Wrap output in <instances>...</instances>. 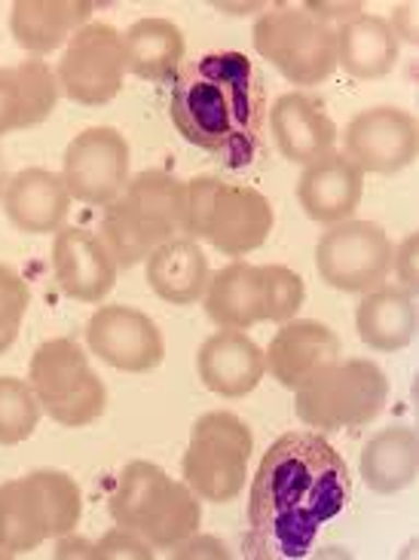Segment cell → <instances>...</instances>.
<instances>
[{
    "label": "cell",
    "instance_id": "obj_1",
    "mask_svg": "<svg viewBox=\"0 0 419 560\" xmlns=\"http://www.w3.org/2000/svg\"><path fill=\"white\" fill-rule=\"evenodd\" d=\"M352 475L344 454L322 432L294 429L260 456L248 490L245 555L252 560H298L313 551L322 527L344 515Z\"/></svg>",
    "mask_w": 419,
    "mask_h": 560
},
{
    "label": "cell",
    "instance_id": "obj_2",
    "mask_svg": "<svg viewBox=\"0 0 419 560\" xmlns=\"http://www.w3.org/2000/svg\"><path fill=\"white\" fill-rule=\"evenodd\" d=\"M168 117L187 144L230 168L252 166L264 151L270 117L264 74L236 49L184 61L172 77Z\"/></svg>",
    "mask_w": 419,
    "mask_h": 560
},
{
    "label": "cell",
    "instance_id": "obj_3",
    "mask_svg": "<svg viewBox=\"0 0 419 560\" xmlns=\"http://www.w3.org/2000/svg\"><path fill=\"white\" fill-rule=\"evenodd\" d=\"M187 224V182L163 168L129 178L120 199L105 206L102 243L120 270H132L156 245L175 240Z\"/></svg>",
    "mask_w": 419,
    "mask_h": 560
},
{
    "label": "cell",
    "instance_id": "obj_4",
    "mask_svg": "<svg viewBox=\"0 0 419 560\" xmlns=\"http://www.w3.org/2000/svg\"><path fill=\"white\" fill-rule=\"evenodd\" d=\"M107 509L114 524L141 533L150 546L163 551L194 536L202 524V500L148 459H136L120 471Z\"/></svg>",
    "mask_w": 419,
    "mask_h": 560
},
{
    "label": "cell",
    "instance_id": "obj_5",
    "mask_svg": "<svg viewBox=\"0 0 419 560\" xmlns=\"http://www.w3.org/2000/svg\"><path fill=\"white\" fill-rule=\"evenodd\" d=\"M276 212L270 199L248 184L199 175L187 182V224L190 240H202L226 258H245L270 240Z\"/></svg>",
    "mask_w": 419,
    "mask_h": 560
},
{
    "label": "cell",
    "instance_id": "obj_6",
    "mask_svg": "<svg viewBox=\"0 0 419 560\" xmlns=\"http://www.w3.org/2000/svg\"><path fill=\"white\" fill-rule=\"evenodd\" d=\"M389 380L371 359H337L294 393L300 423L315 432H344L374 423L386 408Z\"/></svg>",
    "mask_w": 419,
    "mask_h": 560
},
{
    "label": "cell",
    "instance_id": "obj_7",
    "mask_svg": "<svg viewBox=\"0 0 419 560\" xmlns=\"http://www.w3.org/2000/svg\"><path fill=\"white\" fill-rule=\"evenodd\" d=\"M255 454V435L248 423L230 410L202 413L190 429L181 459L184 485L202 502L226 505L248 485V463Z\"/></svg>",
    "mask_w": 419,
    "mask_h": 560
},
{
    "label": "cell",
    "instance_id": "obj_8",
    "mask_svg": "<svg viewBox=\"0 0 419 560\" xmlns=\"http://www.w3.org/2000/svg\"><path fill=\"white\" fill-rule=\"evenodd\" d=\"M28 383L40 410L65 429L92 425L107 410V389L74 337H53L34 349Z\"/></svg>",
    "mask_w": 419,
    "mask_h": 560
},
{
    "label": "cell",
    "instance_id": "obj_9",
    "mask_svg": "<svg viewBox=\"0 0 419 560\" xmlns=\"http://www.w3.org/2000/svg\"><path fill=\"white\" fill-rule=\"evenodd\" d=\"M252 44L294 86H322L337 71V28L303 7H267L252 28Z\"/></svg>",
    "mask_w": 419,
    "mask_h": 560
},
{
    "label": "cell",
    "instance_id": "obj_10",
    "mask_svg": "<svg viewBox=\"0 0 419 560\" xmlns=\"http://www.w3.org/2000/svg\"><path fill=\"white\" fill-rule=\"evenodd\" d=\"M389 233L374 221H340L330 224L315 245V270L318 279L344 294H368L386 285L392 273Z\"/></svg>",
    "mask_w": 419,
    "mask_h": 560
},
{
    "label": "cell",
    "instance_id": "obj_11",
    "mask_svg": "<svg viewBox=\"0 0 419 560\" xmlns=\"http://www.w3.org/2000/svg\"><path fill=\"white\" fill-rule=\"evenodd\" d=\"M126 56L123 34L107 22H86L65 44L56 80L61 95L83 107H102L114 102L123 90Z\"/></svg>",
    "mask_w": 419,
    "mask_h": 560
},
{
    "label": "cell",
    "instance_id": "obj_12",
    "mask_svg": "<svg viewBox=\"0 0 419 560\" xmlns=\"http://www.w3.org/2000/svg\"><path fill=\"white\" fill-rule=\"evenodd\" d=\"M132 151L120 129L114 126H90L71 138L61 160V178L68 194L86 206H110L123 197L129 184Z\"/></svg>",
    "mask_w": 419,
    "mask_h": 560
},
{
    "label": "cell",
    "instance_id": "obj_13",
    "mask_svg": "<svg viewBox=\"0 0 419 560\" xmlns=\"http://www.w3.org/2000/svg\"><path fill=\"white\" fill-rule=\"evenodd\" d=\"M344 153L368 175H395L419 153V126L405 107L380 105L359 110L344 132Z\"/></svg>",
    "mask_w": 419,
    "mask_h": 560
},
{
    "label": "cell",
    "instance_id": "obj_14",
    "mask_svg": "<svg viewBox=\"0 0 419 560\" xmlns=\"http://www.w3.org/2000/svg\"><path fill=\"white\" fill-rule=\"evenodd\" d=\"M86 343L110 368L123 374H148L165 359L160 325L136 306L107 303L86 322Z\"/></svg>",
    "mask_w": 419,
    "mask_h": 560
},
{
    "label": "cell",
    "instance_id": "obj_15",
    "mask_svg": "<svg viewBox=\"0 0 419 560\" xmlns=\"http://www.w3.org/2000/svg\"><path fill=\"white\" fill-rule=\"evenodd\" d=\"M344 359V343L337 331H330L325 322L315 318H291L276 331L270 349L264 352V364L270 377L288 389L298 393L306 380H313L318 371Z\"/></svg>",
    "mask_w": 419,
    "mask_h": 560
},
{
    "label": "cell",
    "instance_id": "obj_16",
    "mask_svg": "<svg viewBox=\"0 0 419 560\" xmlns=\"http://www.w3.org/2000/svg\"><path fill=\"white\" fill-rule=\"evenodd\" d=\"M53 273L59 288L80 303H102L117 285V260L98 233L83 228H61L53 243Z\"/></svg>",
    "mask_w": 419,
    "mask_h": 560
},
{
    "label": "cell",
    "instance_id": "obj_17",
    "mask_svg": "<svg viewBox=\"0 0 419 560\" xmlns=\"http://www.w3.org/2000/svg\"><path fill=\"white\" fill-rule=\"evenodd\" d=\"M267 126H270V136L279 153L288 163H298V166H310L315 160L328 156L340 138L325 105L306 92L279 95L276 105L270 107Z\"/></svg>",
    "mask_w": 419,
    "mask_h": 560
},
{
    "label": "cell",
    "instance_id": "obj_18",
    "mask_svg": "<svg viewBox=\"0 0 419 560\" xmlns=\"http://www.w3.org/2000/svg\"><path fill=\"white\" fill-rule=\"evenodd\" d=\"M364 197V172L346 153L330 151L328 156L303 166L298 182V202L303 214L315 224L349 221Z\"/></svg>",
    "mask_w": 419,
    "mask_h": 560
},
{
    "label": "cell",
    "instance_id": "obj_19",
    "mask_svg": "<svg viewBox=\"0 0 419 560\" xmlns=\"http://www.w3.org/2000/svg\"><path fill=\"white\" fill-rule=\"evenodd\" d=\"M196 374L209 393L221 398H245L267 374L264 349L245 331L211 334L196 352Z\"/></svg>",
    "mask_w": 419,
    "mask_h": 560
},
{
    "label": "cell",
    "instance_id": "obj_20",
    "mask_svg": "<svg viewBox=\"0 0 419 560\" xmlns=\"http://www.w3.org/2000/svg\"><path fill=\"white\" fill-rule=\"evenodd\" d=\"M71 194L65 187L61 172L49 168H22L15 172L7 194H3V212L10 224L28 236H46L59 233L71 212Z\"/></svg>",
    "mask_w": 419,
    "mask_h": 560
},
{
    "label": "cell",
    "instance_id": "obj_21",
    "mask_svg": "<svg viewBox=\"0 0 419 560\" xmlns=\"http://www.w3.org/2000/svg\"><path fill=\"white\" fill-rule=\"evenodd\" d=\"M92 13L95 3L90 0H15L10 7V31L31 59H44L92 22Z\"/></svg>",
    "mask_w": 419,
    "mask_h": 560
},
{
    "label": "cell",
    "instance_id": "obj_22",
    "mask_svg": "<svg viewBox=\"0 0 419 560\" xmlns=\"http://www.w3.org/2000/svg\"><path fill=\"white\" fill-rule=\"evenodd\" d=\"M144 279L160 301L172 306H194L209 288L211 270L206 252L190 236H175L156 245L144 260Z\"/></svg>",
    "mask_w": 419,
    "mask_h": 560
},
{
    "label": "cell",
    "instance_id": "obj_23",
    "mask_svg": "<svg viewBox=\"0 0 419 560\" xmlns=\"http://www.w3.org/2000/svg\"><path fill=\"white\" fill-rule=\"evenodd\" d=\"M209 318L224 331H248L267 322V294H264V273L255 264L233 260L224 270L209 279L202 294Z\"/></svg>",
    "mask_w": 419,
    "mask_h": 560
},
{
    "label": "cell",
    "instance_id": "obj_24",
    "mask_svg": "<svg viewBox=\"0 0 419 560\" xmlns=\"http://www.w3.org/2000/svg\"><path fill=\"white\" fill-rule=\"evenodd\" d=\"M359 340L374 352H401L417 337V301L398 285H380L356 310Z\"/></svg>",
    "mask_w": 419,
    "mask_h": 560
},
{
    "label": "cell",
    "instance_id": "obj_25",
    "mask_svg": "<svg viewBox=\"0 0 419 560\" xmlns=\"http://www.w3.org/2000/svg\"><path fill=\"white\" fill-rule=\"evenodd\" d=\"M123 56H126V71L138 80L150 83H172L178 74L184 56H187V40L184 31L172 19H138L123 34Z\"/></svg>",
    "mask_w": 419,
    "mask_h": 560
},
{
    "label": "cell",
    "instance_id": "obj_26",
    "mask_svg": "<svg viewBox=\"0 0 419 560\" xmlns=\"http://www.w3.org/2000/svg\"><path fill=\"white\" fill-rule=\"evenodd\" d=\"M401 56V40L389 19L361 13L359 19L337 28V68L359 80H380L395 71Z\"/></svg>",
    "mask_w": 419,
    "mask_h": 560
},
{
    "label": "cell",
    "instance_id": "obj_27",
    "mask_svg": "<svg viewBox=\"0 0 419 560\" xmlns=\"http://www.w3.org/2000/svg\"><path fill=\"white\" fill-rule=\"evenodd\" d=\"M359 471L364 485L380 497H392L417 481L419 439L410 425H389L368 439L361 451Z\"/></svg>",
    "mask_w": 419,
    "mask_h": 560
},
{
    "label": "cell",
    "instance_id": "obj_28",
    "mask_svg": "<svg viewBox=\"0 0 419 560\" xmlns=\"http://www.w3.org/2000/svg\"><path fill=\"white\" fill-rule=\"evenodd\" d=\"M49 539L44 505L31 478L0 485V555H28Z\"/></svg>",
    "mask_w": 419,
    "mask_h": 560
},
{
    "label": "cell",
    "instance_id": "obj_29",
    "mask_svg": "<svg viewBox=\"0 0 419 560\" xmlns=\"http://www.w3.org/2000/svg\"><path fill=\"white\" fill-rule=\"evenodd\" d=\"M28 478L44 505L46 536L59 539L65 533H74L83 517V490L74 478L59 469H37Z\"/></svg>",
    "mask_w": 419,
    "mask_h": 560
},
{
    "label": "cell",
    "instance_id": "obj_30",
    "mask_svg": "<svg viewBox=\"0 0 419 560\" xmlns=\"http://www.w3.org/2000/svg\"><path fill=\"white\" fill-rule=\"evenodd\" d=\"M40 401L28 380L0 377V444L15 447L34 435L40 423Z\"/></svg>",
    "mask_w": 419,
    "mask_h": 560
},
{
    "label": "cell",
    "instance_id": "obj_31",
    "mask_svg": "<svg viewBox=\"0 0 419 560\" xmlns=\"http://www.w3.org/2000/svg\"><path fill=\"white\" fill-rule=\"evenodd\" d=\"M22 83V129L40 126L53 117L59 105V80L44 59H25L15 65Z\"/></svg>",
    "mask_w": 419,
    "mask_h": 560
},
{
    "label": "cell",
    "instance_id": "obj_32",
    "mask_svg": "<svg viewBox=\"0 0 419 560\" xmlns=\"http://www.w3.org/2000/svg\"><path fill=\"white\" fill-rule=\"evenodd\" d=\"M260 273H264V294H267V313H264L267 322H276V325L291 322L306 301L303 279L282 264H264Z\"/></svg>",
    "mask_w": 419,
    "mask_h": 560
},
{
    "label": "cell",
    "instance_id": "obj_33",
    "mask_svg": "<svg viewBox=\"0 0 419 560\" xmlns=\"http://www.w3.org/2000/svg\"><path fill=\"white\" fill-rule=\"evenodd\" d=\"M31 288L13 267L0 264V355L13 347L19 328L28 316Z\"/></svg>",
    "mask_w": 419,
    "mask_h": 560
},
{
    "label": "cell",
    "instance_id": "obj_34",
    "mask_svg": "<svg viewBox=\"0 0 419 560\" xmlns=\"http://www.w3.org/2000/svg\"><path fill=\"white\" fill-rule=\"evenodd\" d=\"M92 560H153V546L141 533L129 527H114L95 542V558Z\"/></svg>",
    "mask_w": 419,
    "mask_h": 560
},
{
    "label": "cell",
    "instance_id": "obj_35",
    "mask_svg": "<svg viewBox=\"0 0 419 560\" xmlns=\"http://www.w3.org/2000/svg\"><path fill=\"white\" fill-rule=\"evenodd\" d=\"M22 129V83L19 71L0 68V136H10Z\"/></svg>",
    "mask_w": 419,
    "mask_h": 560
},
{
    "label": "cell",
    "instance_id": "obj_36",
    "mask_svg": "<svg viewBox=\"0 0 419 560\" xmlns=\"http://www.w3.org/2000/svg\"><path fill=\"white\" fill-rule=\"evenodd\" d=\"M417 258H419V236L417 233H410L405 243L395 248V255H392V273L398 276V282L410 291V294H417L419 288V267H417Z\"/></svg>",
    "mask_w": 419,
    "mask_h": 560
},
{
    "label": "cell",
    "instance_id": "obj_37",
    "mask_svg": "<svg viewBox=\"0 0 419 560\" xmlns=\"http://www.w3.org/2000/svg\"><path fill=\"white\" fill-rule=\"evenodd\" d=\"M172 551V560H196V558H211V560H230V551L221 539L206 536V533L196 530L194 536H187L184 542H178Z\"/></svg>",
    "mask_w": 419,
    "mask_h": 560
},
{
    "label": "cell",
    "instance_id": "obj_38",
    "mask_svg": "<svg viewBox=\"0 0 419 560\" xmlns=\"http://www.w3.org/2000/svg\"><path fill=\"white\" fill-rule=\"evenodd\" d=\"M303 10L310 15H315L318 22H325V25H346V22H352V19H359L364 13V3H330V0H306V3H300Z\"/></svg>",
    "mask_w": 419,
    "mask_h": 560
},
{
    "label": "cell",
    "instance_id": "obj_39",
    "mask_svg": "<svg viewBox=\"0 0 419 560\" xmlns=\"http://www.w3.org/2000/svg\"><path fill=\"white\" fill-rule=\"evenodd\" d=\"M80 560V558H95V542L74 536V533H65L59 536V546H56V560Z\"/></svg>",
    "mask_w": 419,
    "mask_h": 560
},
{
    "label": "cell",
    "instance_id": "obj_40",
    "mask_svg": "<svg viewBox=\"0 0 419 560\" xmlns=\"http://www.w3.org/2000/svg\"><path fill=\"white\" fill-rule=\"evenodd\" d=\"M7 184H10V168H7V153L0 148V199L7 194Z\"/></svg>",
    "mask_w": 419,
    "mask_h": 560
}]
</instances>
